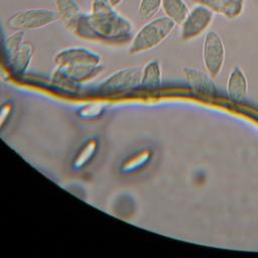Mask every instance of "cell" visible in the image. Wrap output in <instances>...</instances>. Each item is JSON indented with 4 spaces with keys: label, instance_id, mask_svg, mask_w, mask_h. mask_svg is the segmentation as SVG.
<instances>
[{
    "label": "cell",
    "instance_id": "3",
    "mask_svg": "<svg viewBox=\"0 0 258 258\" xmlns=\"http://www.w3.org/2000/svg\"><path fill=\"white\" fill-rule=\"evenodd\" d=\"M58 20L55 10L48 8L23 9L12 14L7 25L13 30H35L46 27Z\"/></svg>",
    "mask_w": 258,
    "mask_h": 258
},
{
    "label": "cell",
    "instance_id": "13",
    "mask_svg": "<svg viewBox=\"0 0 258 258\" xmlns=\"http://www.w3.org/2000/svg\"><path fill=\"white\" fill-rule=\"evenodd\" d=\"M33 55V46L30 42L24 41L17 52L9 60L13 72L17 75L24 74L28 69Z\"/></svg>",
    "mask_w": 258,
    "mask_h": 258
},
{
    "label": "cell",
    "instance_id": "20",
    "mask_svg": "<svg viewBox=\"0 0 258 258\" xmlns=\"http://www.w3.org/2000/svg\"><path fill=\"white\" fill-rule=\"evenodd\" d=\"M12 111H13V105L9 102L3 104L0 107V129L5 125V123L11 116Z\"/></svg>",
    "mask_w": 258,
    "mask_h": 258
},
{
    "label": "cell",
    "instance_id": "1",
    "mask_svg": "<svg viewBox=\"0 0 258 258\" xmlns=\"http://www.w3.org/2000/svg\"><path fill=\"white\" fill-rule=\"evenodd\" d=\"M131 22L109 0H93L91 12L82 13L73 33L90 40L123 41L131 36Z\"/></svg>",
    "mask_w": 258,
    "mask_h": 258
},
{
    "label": "cell",
    "instance_id": "17",
    "mask_svg": "<svg viewBox=\"0 0 258 258\" xmlns=\"http://www.w3.org/2000/svg\"><path fill=\"white\" fill-rule=\"evenodd\" d=\"M148 151H140L135 155L128 157L121 165V171L125 174L131 173L141 167L148 159Z\"/></svg>",
    "mask_w": 258,
    "mask_h": 258
},
{
    "label": "cell",
    "instance_id": "5",
    "mask_svg": "<svg viewBox=\"0 0 258 258\" xmlns=\"http://www.w3.org/2000/svg\"><path fill=\"white\" fill-rule=\"evenodd\" d=\"M214 20V12L202 4H196L181 23L180 36L183 40H191L204 33Z\"/></svg>",
    "mask_w": 258,
    "mask_h": 258
},
{
    "label": "cell",
    "instance_id": "8",
    "mask_svg": "<svg viewBox=\"0 0 258 258\" xmlns=\"http://www.w3.org/2000/svg\"><path fill=\"white\" fill-rule=\"evenodd\" d=\"M184 77L190 88L205 96H215L217 94V85L214 78L207 72L198 68L184 67L182 69Z\"/></svg>",
    "mask_w": 258,
    "mask_h": 258
},
{
    "label": "cell",
    "instance_id": "19",
    "mask_svg": "<svg viewBox=\"0 0 258 258\" xmlns=\"http://www.w3.org/2000/svg\"><path fill=\"white\" fill-rule=\"evenodd\" d=\"M104 107L100 104H90L86 107H83L79 111V115L84 119H92L102 114Z\"/></svg>",
    "mask_w": 258,
    "mask_h": 258
},
{
    "label": "cell",
    "instance_id": "21",
    "mask_svg": "<svg viewBox=\"0 0 258 258\" xmlns=\"http://www.w3.org/2000/svg\"><path fill=\"white\" fill-rule=\"evenodd\" d=\"M109 2H110L114 7H117V6H119V5L123 2V0H109Z\"/></svg>",
    "mask_w": 258,
    "mask_h": 258
},
{
    "label": "cell",
    "instance_id": "4",
    "mask_svg": "<svg viewBox=\"0 0 258 258\" xmlns=\"http://www.w3.org/2000/svg\"><path fill=\"white\" fill-rule=\"evenodd\" d=\"M202 54L206 72L216 79L222 72L226 59L224 40L218 32L211 30L205 34Z\"/></svg>",
    "mask_w": 258,
    "mask_h": 258
},
{
    "label": "cell",
    "instance_id": "14",
    "mask_svg": "<svg viewBox=\"0 0 258 258\" xmlns=\"http://www.w3.org/2000/svg\"><path fill=\"white\" fill-rule=\"evenodd\" d=\"M161 80L162 76L159 61L155 59L148 61L142 69L140 87L148 90L156 89L160 86Z\"/></svg>",
    "mask_w": 258,
    "mask_h": 258
},
{
    "label": "cell",
    "instance_id": "16",
    "mask_svg": "<svg viewBox=\"0 0 258 258\" xmlns=\"http://www.w3.org/2000/svg\"><path fill=\"white\" fill-rule=\"evenodd\" d=\"M162 0H140L138 5V15L143 20H150L161 9Z\"/></svg>",
    "mask_w": 258,
    "mask_h": 258
},
{
    "label": "cell",
    "instance_id": "9",
    "mask_svg": "<svg viewBox=\"0 0 258 258\" xmlns=\"http://www.w3.org/2000/svg\"><path fill=\"white\" fill-rule=\"evenodd\" d=\"M226 90L229 98L233 101L241 102L247 98L249 91L248 79L239 66H235L231 69L227 80Z\"/></svg>",
    "mask_w": 258,
    "mask_h": 258
},
{
    "label": "cell",
    "instance_id": "15",
    "mask_svg": "<svg viewBox=\"0 0 258 258\" xmlns=\"http://www.w3.org/2000/svg\"><path fill=\"white\" fill-rule=\"evenodd\" d=\"M97 149H98V140L96 138L89 139L76 154L73 161V167L79 170L84 166H86L96 154Z\"/></svg>",
    "mask_w": 258,
    "mask_h": 258
},
{
    "label": "cell",
    "instance_id": "12",
    "mask_svg": "<svg viewBox=\"0 0 258 258\" xmlns=\"http://www.w3.org/2000/svg\"><path fill=\"white\" fill-rule=\"evenodd\" d=\"M161 9L165 16L176 25H181L189 12V8L184 0H162Z\"/></svg>",
    "mask_w": 258,
    "mask_h": 258
},
{
    "label": "cell",
    "instance_id": "11",
    "mask_svg": "<svg viewBox=\"0 0 258 258\" xmlns=\"http://www.w3.org/2000/svg\"><path fill=\"white\" fill-rule=\"evenodd\" d=\"M55 5V11L58 19L62 21L66 27L73 31L79 18L82 15L81 6L76 0H53Z\"/></svg>",
    "mask_w": 258,
    "mask_h": 258
},
{
    "label": "cell",
    "instance_id": "7",
    "mask_svg": "<svg viewBox=\"0 0 258 258\" xmlns=\"http://www.w3.org/2000/svg\"><path fill=\"white\" fill-rule=\"evenodd\" d=\"M141 68H126L114 73L100 86L105 92H118L134 89L141 85Z\"/></svg>",
    "mask_w": 258,
    "mask_h": 258
},
{
    "label": "cell",
    "instance_id": "2",
    "mask_svg": "<svg viewBox=\"0 0 258 258\" xmlns=\"http://www.w3.org/2000/svg\"><path fill=\"white\" fill-rule=\"evenodd\" d=\"M175 23L166 16L150 19L134 35L129 46V52L137 54L158 46L172 32Z\"/></svg>",
    "mask_w": 258,
    "mask_h": 258
},
{
    "label": "cell",
    "instance_id": "18",
    "mask_svg": "<svg viewBox=\"0 0 258 258\" xmlns=\"http://www.w3.org/2000/svg\"><path fill=\"white\" fill-rule=\"evenodd\" d=\"M24 42V31L22 30H16L13 34H11L7 39L5 43L6 47V53H7V58L10 60L13 55L17 52L21 44Z\"/></svg>",
    "mask_w": 258,
    "mask_h": 258
},
{
    "label": "cell",
    "instance_id": "10",
    "mask_svg": "<svg viewBox=\"0 0 258 258\" xmlns=\"http://www.w3.org/2000/svg\"><path fill=\"white\" fill-rule=\"evenodd\" d=\"M227 19L239 17L244 9V0H194Z\"/></svg>",
    "mask_w": 258,
    "mask_h": 258
},
{
    "label": "cell",
    "instance_id": "6",
    "mask_svg": "<svg viewBox=\"0 0 258 258\" xmlns=\"http://www.w3.org/2000/svg\"><path fill=\"white\" fill-rule=\"evenodd\" d=\"M101 55L84 47H70L58 51L54 56L56 68H84L101 66Z\"/></svg>",
    "mask_w": 258,
    "mask_h": 258
}]
</instances>
